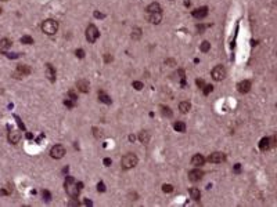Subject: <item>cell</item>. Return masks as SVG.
Wrapping results in <instances>:
<instances>
[{"label": "cell", "mask_w": 277, "mask_h": 207, "mask_svg": "<svg viewBox=\"0 0 277 207\" xmlns=\"http://www.w3.org/2000/svg\"><path fill=\"white\" fill-rule=\"evenodd\" d=\"M64 186H65V190L72 199L78 197L79 196V189H78L76 184H75V178L74 177H65V182H64Z\"/></svg>", "instance_id": "1"}, {"label": "cell", "mask_w": 277, "mask_h": 207, "mask_svg": "<svg viewBox=\"0 0 277 207\" xmlns=\"http://www.w3.org/2000/svg\"><path fill=\"white\" fill-rule=\"evenodd\" d=\"M40 28H42V30H43L46 35L51 36V35H54V33L58 30V22L54 21V19H51V18L44 19V21L42 22Z\"/></svg>", "instance_id": "2"}, {"label": "cell", "mask_w": 277, "mask_h": 207, "mask_svg": "<svg viewBox=\"0 0 277 207\" xmlns=\"http://www.w3.org/2000/svg\"><path fill=\"white\" fill-rule=\"evenodd\" d=\"M137 163H138V159H137V156H136L134 153L125 155V156L122 157V160H121V166H122V168H125V170L133 168Z\"/></svg>", "instance_id": "3"}, {"label": "cell", "mask_w": 277, "mask_h": 207, "mask_svg": "<svg viewBox=\"0 0 277 207\" xmlns=\"http://www.w3.org/2000/svg\"><path fill=\"white\" fill-rule=\"evenodd\" d=\"M98 36H100V32H98L96 25L90 24L87 28H86V39H87L89 43H94V41L98 39Z\"/></svg>", "instance_id": "4"}, {"label": "cell", "mask_w": 277, "mask_h": 207, "mask_svg": "<svg viewBox=\"0 0 277 207\" xmlns=\"http://www.w3.org/2000/svg\"><path fill=\"white\" fill-rule=\"evenodd\" d=\"M212 77H213V80H216V82L223 80L224 77H226V69H224L222 65H216L215 68L212 69Z\"/></svg>", "instance_id": "5"}, {"label": "cell", "mask_w": 277, "mask_h": 207, "mask_svg": "<svg viewBox=\"0 0 277 207\" xmlns=\"http://www.w3.org/2000/svg\"><path fill=\"white\" fill-rule=\"evenodd\" d=\"M65 155V148L62 145H54L51 149H50V156L53 159H61Z\"/></svg>", "instance_id": "6"}, {"label": "cell", "mask_w": 277, "mask_h": 207, "mask_svg": "<svg viewBox=\"0 0 277 207\" xmlns=\"http://www.w3.org/2000/svg\"><path fill=\"white\" fill-rule=\"evenodd\" d=\"M30 72H32L30 66H28V65H18V66H17L15 73H14V76H15L17 79H19V77H24V76L30 75Z\"/></svg>", "instance_id": "7"}, {"label": "cell", "mask_w": 277, "mask_h": 207, "mask_svg": "<svg viewBox=\"0 0 277 207\" xmlns=\"http://www.w3.org/2000/svg\"><path fill=\"white\" fill-rule=\"evenodd\" d=\"M202 177H204V171L199 170V168H194V170L188 171V179L191 182L199 181V179H202Z\"/></svg>", "instance_id": "8"}, {"label": "cell", "mask_w": 277, "mask_h": 207, "mask_svg": "<svg viewBox=\"0 0 277 207\" xmlns=\"http://www.w3.org/2000/svg\"><path fill=\"white\" fill-rule=\"evenodd\" d=\"M226 160V155L222 153V152H213V153L209 155V157H208V162L211 163H222Z\"/></svg>", "instance_id": "9"}, {"label": "cell", "mask_w": 277, "mask_h": 207, "mask_svg": "<svg viewBox=\"0 0 277 207\" xmlns=\"http://www.w3.org/2000/svg\"><path fill=\"white\" fill-rule=\"evenodd\" d=\"M191 15L197 19H202L208 15V7L204 6V7H199V8H195V10L191 11Z\"/></svg>", "instance_id": "10"}, {"label": "cell", "mask_w": 277, "mask_h": 207, "mask_svg": "<svg viewBox=\"0 0 277 207\" xmlns=\"http://www.w3.org/2000/svg\"><path fill=\"white\" fill-rule=\"evenodd\" d=\"M7 128H8V141H10V144H14V145L18 144L19 140H21V132L15 131V130H11L10 126H7Z\"/></svg>", "instance_id": "11"}, {"label": "cell", "mask_w": 277, "mask_h": 207, "mask_svg": "<svg viewBox=\"0 0 277 207\" xmlns=\"http://www.w3.org/2000/svg\"><path fill=\"white\" fill-rule=\"evenodd\" d=\"M237 90H238V93H241V94H247L251 90V82H249V80H241L237 84Z\"/></svg>", "instance_id": "12"}, {"label": "cell", "mask_w": 277, "mask_h": 207, "mask_svg": "<svg viewBox=\"0 0 277 207\" xmlns=\"http://www.w3.org/2000/svg\"><path fill=\"white\" fill-rule=\"evenodd\" d=\"M46 76L49 77V80L51 83L55 82V79H57V73H55V69L54 66L51 65V63H46Z\"/></svg>", "instance_id": "13"}, {"label": "cell", "mask_w": 277, "mask_h": 207, "mask_svg": "<svg viewBox=\"0 0 277 207\" xmlns=\"http://www.w3.org/2000/svg\"><path fill=\"white\" fill-rule=\"evenodd\" d=\"M204 163H205V157L202 156V155H199V153L194 155V156L191 157V164H193V166H195V167H199V166H204Z\"/></svg>", "instance_id": "14"}, {"label": "cell", "mask_w": 277, "mask_h": 207, "mask_svg": "<svg viewBox=\"0 0 277 207\" xmlns=\"http://www.w3.org/2000/svg\"><path fill=\"white\" fill-rule=\"evenodd\" d=\"M148 21L151 22V24H154V25H158L161 21H162V13H151V14H148Z\"/></svg>", "instance_id": "15"}, {"label": "cell", "mask_w": 277, "mask_h": 207, "mask_svg": "<svg viewBox=\"0 0 277 207\" xmlns=\"http://www.w3.org/2000/svg\"><path fill=\"white\" fill-rule=\"evenodd\" d=\"M76 87L80 93H89V82L85 79H80L76 82Z\"/></svg>", "instance_id": "16"}, {"label": "cell", "mask_w": 277, "mask_h": 207, "mask_svg": "<svg viewBox=\"0 0 277 207\" xmlns=\"http://www.w3.org/2000/svg\"><path fill=\"white\" fill-rule=\"evenodd\" d=\"M11 44H13V41H11L10 39H7V37L2 39V40H0V52H6L11 47Z\"/></svg>", "instance_id": "17"}, {"label": "cell", "mask_w": 277, "mask_h": 207, "mask_svg": "<svg viewBox=\"0 0 277 207\" xmlns=\"http://www.w3.org/2000/svg\"><path fill=\"white\" fill-rule=\"evenodd\" d=\"M98 99L102 102V104H107V105H111V102H112V99H111V97L108 95L105 91L100 90L98 91Z\"/></svg>", "instance_id": "18"}, {"label": "cell", "mask_w": 277, "mask_h": 207, "mask_svg": "<svg viewBox=\"0 0 277 207\" xmlns=\"http://www.w3.org/2000/svg\"><path fill=\"white\" fill-rule=\"evenodd\" d=\"M146 11H147V14H151V13H161V6H159V3H151V4H148L147 6V8H146Z\"/></svg>", "instance_id": "19"}, {"label": "cell", "mask_w": 277, "mask_h": 207, "mask_svg": "<svg viewBox=\"0 0 277 207\" xmlns=\"http://www.w3.org/2000/svg\"><path fill=\"white\" fill-rule=\"evenodd\" d=\"M259 149H260L262 152H266L267 149H270V141H269V138H267V137L262 138V140L259 141Z\"/></svg>", "instance_id": "20"}, {"label": "cell", "mask_w": 277, "mask_h": 207, "mask_svg": "<svg viewBox=\"0 0 277 207\" xmlns=\"http://www.w3.org/2000/svg\"><path fill=\"white\" fill-rule=\"evenodd\" d=\"M188 192H190V196H191L193 200H195V201L199 200V197H201V192H199V189H197V188H190Z\"/></svg>", "instance_id": "21"}, {"label": "cell", "mask_w": 277, "mask_h": 207, "mask_svg": "<svg viewBox=\"0 0 277 207\" xmlns=\"http://www.w3.org/2000/svg\"><path fill=\"white\" fill-rule=\"evenodd\" d=\"M179 109H180V112H182V113H187L188 110L191 109L190 102H188V101H182L179 104Z\"/></svg>", "instance_id": "22"}, {"label": "cell", "mask_w": 277, "mask_h": 207, "mask_svg": "<svg viewBox=\"0 0 277 207\" xmlns=\"http://www.w3.org/2000/svg\"><path fill=\"white\" fill-rule=\"evenodd\" d=\"M159 109H161V113H162L163 116H166V117H172V116H173V112H172L171 108L166 106V105H161Z\"/></svg>", "instance_id": "23"}, {"label": "cell", "mask_w": 277, "mask_h": 207, "mask_svg": "<svg viewBox=\"0 0 277 207\" xmlns=\"http://www.w3.org/2000/svg\"><path fill=\"white\" fill-rule=\"evenodd\" d=\"M173 128L179 132H184L186 131V123L184 121H176V123L173 124Z\"/></svg>", "instance_id": "24"}, {"label": "cell", "mask_w": 277, "mask_h": 207, "mask_svg": "<svg viewBox=\"0 0 277 207\" xmlns=\"http://www.w3.org/2000/svg\"><path fill=\"white\" fill-rule=\"evenodd\" d=\"M138 140H140L141 144H147L150 141V135L147 131H141L140 134H138Z\"/></svg>", "instance_id": "25"}, {"label": "cell", "mask_w": 277, "mask_h": 207, "mask_svg": "<svg viewBox=\"0 0 277 207\" xmlns=\"http://www.w3.org/2000/svg\"><path fill=\"white\" fill-rule=\"evenodd\" d=\"M140 37H141V29H140V28H133L132 39H133V40H138Z\"/></svg>", "instance_id": "26"}, {"label": "cell", "mask_w": 277, "mask_h": 207, "mask_svg": "<svg viewBox=\"0 0 277 207\" xmlns=\"http://www.w3.org/2000/svg\"><path fill=\"white\" fill-rule=\"evenodd\" d=\"M199 50H201L202 52H208L211 50V43H209V41H207V40H204L201 43V46H199Z\"/></svg>", "instance_id": "27"}, {"label": "cell", "mask_w": 277, "mask_h": 207, "mask_svg": "<svg viewBox=\"0 0 277 207\" xmlns=\"http://www.w3.org/2000/svg\"><path fill=\"white\" fill-rule=\"evenodd\" d=\"M21 43L22 44H33V39L29 35H25L21 37Z\"/></svg>", "instance_id": "28"}, {"label": "cell", "mask_w": 277, "mask_h": 207, "mask_svg": "<svg viewBox=\"0 0 277 207\" xmlns=\"http://www.w3.org/2000/svg\"><path fill=\"white\" fill-rule=\"evenodd\" d=\"M42 196H43V200L44 201H50V200H51V193H50L47 189L42 190Z\"/></svg>", "instance_id": "29"}, {"label": "cell", "mask_w": 277, "mask_h": 207, "mask_svg": "<svg viewBox=\"0 0 277 207\" xmlns=\"http://www.w3.org/2000/svg\"><path fill=\"white\" fill-rule=\"evenodd\" d=\"M162 190L165 193H172V192H173V186H172L171 184H163L162 185Z\"/></svg>", "instance_id": "30"}, {"label": "cell", "mask_w": 277, "mask_h": 207, "mask_svg": "<svg viewBox=\"0 0 277 207\" xmlns=\"http://www.w3.org/2000/svg\"><path fill=\"white\" fill-rule=\"evenodd\" d=\"M204 90H202V93H204V95H208L209 93H212V90H213V86L212 84H207V86H204Z\"/></svg>", "instance_id": "31"}, {"label": "cell", "mask_w": 277, "mask_h": 207, "mask_svg": "<svg viewBox=\"0 0 277 207\" xmlns=\"http://www.w3.org/2000/svg\"><path fill=\"white\" fill-rule=\"evenodd\" d=\"M14 119H15V121H17V124H18V127L21 130H25V124L22 123V120H21V117H19L18 115H14Z\"/></svg>", "instance_id": "32"}, {"label": "cell", "mask_w": 277, "mask_h": 207, "mask_svg": "<svg viewBox=\"0 0 277 207\" xmlns=\"http://www.w3.org/2000/svg\"><path fill=\"white\" fill-rule=\"evenodd\" d=\"M3 54H4L7 58H11V59H17V58L21 55V54H15V52H7V51L3 52Z\"/></svg>", "instance_id": "33"}, {"label": "cell", "mask_w": 277, "mask_h": 207, "mask_svg": "<svg viewBox=\"0 0 277 207\" xmlns=\"http://www.w3.org/2000/svg\"><path fill=\"white\" fill-rule=\"evenodd\" d=\"M68 98H69V99H72V101H75V102H76V99H78L76 93H75L74 90H69V91H68Z\"/></svg>", "instance_id": "34"}, {"label": "cell", "mask_w": 277, "mask_h": 207, "mask_svg": "<svg viewBox=\"0 0 277 207\" xmlns=\"http://www.w3.org/2000/svg\"><path fill=\"white\" fill-rule=\"evenodd\" d=\"M64 105H65L66 108H74V106H75V101H72V99L66 98L65 101H64Z\"/></svg>", "instance_id": "35"}, {"label": "cell", "mask_w": 277, "mask_h": 207, "mask_svg": "<svg viewBox=\"0 0 277 207\" xmlns=\"http://www.w3.org/2000/svg\"><path fill=\"white\" fill-rule=\"evenodd\" d=\"M132 86L136 88V90H141V88L144 87V84H143L141 82H133V83H132Z\"/></svg>", "instance_id": "36"}, {"label": "cell", "mask_w": 277, "mask_h": 207, "mask_svg": "<svg viewBox=\"0 0 277 207\" xmlns=\"http://www.w3.org/2000/svg\"><path fill=\"white\" fill-rule=\"evenodd\" d=\"M97 190H98V192H105V185L102 181H100L98 184H97Z\"/></svg>", "instance_id": "37"}, {"label": "cell", "mask_w": 277, "mask_h": 207, "mask_svg": "<svg viewBox=\"0 0 277 207\" xmlns=\"http://www.w3.org/2000/svg\"><path fill=\"white\" fill-rule=\"evenodd\" d=\"M75 54H76V57H78V58H80V59H82V58L85 57V51H83L82 48H78L76 51H75Z\"/></svg>", "instance_id": "38"}, {"label": "cell", "mask_w": 277, "mask_h": 207, "mask_svg": "<svg viewBox=\"0 0 277 207\" xmlns=\"http://www.w3.org/2000/svg\"><path fill=\"white\" fill-rule=\"evenodd\" d=\"M112 59H114V57L111 54H104V61L107 63H110V62H112Z\"/></svg>", "instance_id": "39"}, {"label": "cell", "mask_w": 277, "mask_h": 207, "mask_svg": "<svg viewBox=\"0 0 277 207\" xmlns=\"http://www.w3.org/2000/svg\"><path fill=\"white\" fill-rule=\"evenodd\" d=\"M69 206H79V201H78V197H74V200L69 201Z\"/></svg>", "instance_id": "40"}, {"label": "cell", "mask_w": 277, "mask_h": 207, "mask_svg": "<svg viewBox=\"0 0 277 207\" xmlns=\"http://www.w3.org/2000/svg\"><path fill=\"white\" fill-rule=\"evenodd\" d=\"M195 83H197V86H198L199 88H202L205 86V83H204V80H201V79H197L195 80Z\"/></svg>", "instance_id": "41"}, {"label": "cell", "mask_w": 277, "mask_h": 207, "mask_svg": "<svg viewBox=\"0 0 277 207\" xmlns=\"http://www.w3.org/2000/svg\"><path fill=\"white\" fill-rule=\"evenodd\" d=\"M234 173L235 174H240L241 173V164H238V163H237V164L234 166Z\"/></svg>", "instance_id": "42"}, {"label": "cell", "mask_w": 277, "mask_h": 207, "mask_svg": "<svg viewBox=\"0 0 277 207\" xmlns=\"http://www.w3.org/2000/svg\"><path fill=\"white\" fill-rule=\"evenodd\" d=\"M11 193V188H8V189H2L0 190V195H10Z\"/></svg>", "instance_id": "43"}, {"label": "cell", "mask_w": 277, "mask_h": 207, "mask_svg": "<svg viewBox=\"0 0 277 207\" xmlns=\"http://www.w3.org/2000/svg\"><path fill=\"white\" fill-rule=\"evenodd\" d=\"M94 17H96V18H104V14H101V13H98V11H94Z\"/></svg>", "instance_id": "44"}, {"label": "cell", "mask_w": 277, "mask_h": 207, "mask_svg": "<svg viewBox=\"0 0 277 207\" xmlns=\"http://www.w3.org/2000/svg\"><path fill=\"white\" fill-rule=\"evenodd\" d=\"M111 163H112V162H111L110 157H105V159H104V166H107V167H108V166H111Z\"/></svg>", "instance_id": "45"}, {"label": "cell", "mask_w": 277, "mask_h": 207, "mask_svg": "<svg viewBox=\"0 0 277 207\" xmlns=\"http://www.w3.org/2000/svg\"><path fill=\"white\" fill-rule=\"evenodd\" d=\"M205 28H207V26H204V25H197V30H198L199 33H202V30H204Z\"/></svg>", "instance_id": "46"}, {"label": "cell", "mask_w": 277, "mask_h": 207, "mask_svg": "<svg viewBox=\"0 0 277 207\" xmlns=\"http://www.w3.org/2000/svg\"><path fill=\"white\" fill-rule=\"evenodd\" d=\"M85 204H86V206H93V203H91L89 199H85Z\"/></svg>", "instance_id": "47"}, {"label": "cell", "mask_w": 277, "mask_h": 207, "mask_svg": "<svg viewBox=\"0 0 277 207\" xmlns=\"http://www.w3.org/2000/svg\"><path fill=\"white\" fill-rule=\"evenodd\" d=\"M76 186H78V189L80 190V189H82V188H83V184H82V182H78V184H76Z\"/></svg>", "instance_id": "48"}, {"label": "cell", "mask_w": 277, "mask_h": 207, "mask_svg": "<svg viewBox=\"0 0 277 207\" xmlns=\"http://www.w3.org/2000/svg\"><path fill=\"white\" fill-rule=\"evenodd\" d=\"M134 140H136V137H134V135H129V141H130V142H133V141H134Z\"/></svg>", "instance_id": "49"}, {"label": "cell", "mask_w": 277, "mask_h": 207, "mask_svg": "<svg viewBox=\"0 0 277 207\" xmlns=\"http://www.w3.org/2000/svg\"><path fill=\"white\" fill-rule=\"evenodd\" d=\"M0 14H2V8H0Z\"/></svg>", "instance_id": "50"}, {"label": "cell", "mask_w": 277, "mask_h": 207, "mask_svg": "<svg viewBox=\"0 0 277 207\" xmlns=\"http://www.w3.org/2000/svg\"><path fill=\"white\" fill-rule=\"evenodd\" d=\"M0 2H4V0H0Z\"/></svg>", "instance_id": "51"}]
</instances>
